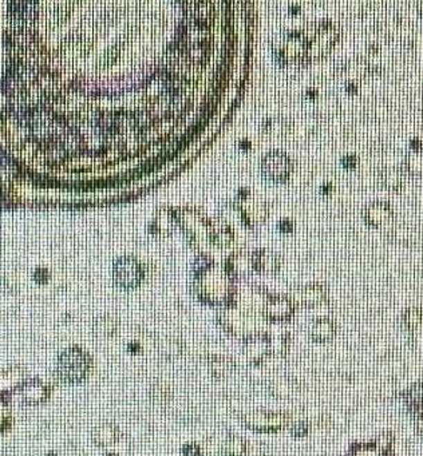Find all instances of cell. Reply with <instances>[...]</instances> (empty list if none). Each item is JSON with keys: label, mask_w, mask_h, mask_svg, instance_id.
<instances>
[{"label": "cell", "mask_w": 423, "mask_h": 456, "mask_svg": "<svg viewBox=\"0 0 423 456\" xmlns=\"http://www.w3.org/2000/svg\"><path fill=\"white\" fill-rule=\"evenodd\" d=\"M116 280L123 288H133L141 281V269L140 265L130 258H122L114 269Z\"/></svg>", "instance_id": "1"}, {"label": "cell", "mask_w": 423, "mask_h": 456, "mask_svg": "<svg viewBox=\"0 0 423 456\" xmlns=\"http://www.w3.org/2000/svg\"><path fill=\"white\" fill-rule=\"evenodd\" d=\"M264 174L272 181H282L289 173V161L282 154H272L264 159Z\"/></svg>", "instance_id": "2"}, {"label": "cell", "mask_w": 423, "mask_h": 456, "mask_svg": "<svg viewBox=\"0 0 423 456\" xmlns=\"http://www.w3.org/2000/svg\"><path fill=\"white\" fill-rule=\"evenodd\" d=\"M71 363V357L70 354H64L61 357V374L64 377L70 379V380H77L84 374V360H83V355L80 352H74V357H73Z\"/></svg>", "instance_id": "3"}]
</instances>
